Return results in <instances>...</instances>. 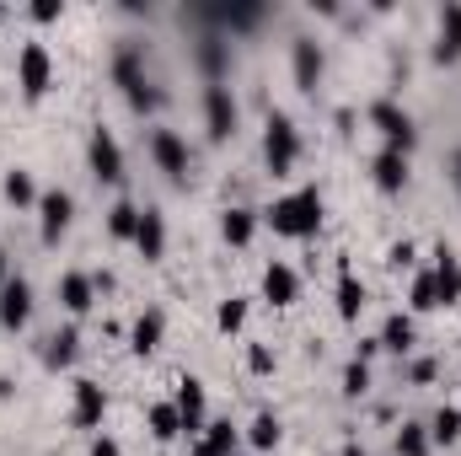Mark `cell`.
I'll use <instances>...</instances> for the list:
<instances>
[{
    "instance_id": "cell-1",
    "label": "cell",
    "mask_w": 461,
    "mask_h": 456,
    "mask_svg": "<svg viewBox=\"0 0 461 456\" xmlns=\"http://www.w3.org/2000/svg\"><path fill=\"white\" fill-rule=\"evenodd\" d=\"M263 221L279 236H317L322 231V188H295V194L274 199Z\"/></svg>"
},
{
    "instance_id": "cell-2",
    "label": "cell",
    "mask_w": 461,
    "mask_h": 456,
    "mask_svg": "<svg viewBox=\"0 0 461 456\" xmlns=\"http://www.w3.org/2000/svg\"><path fill=\"white\" fill-rule=\"evenodd\" d=\"M113 87H123V97H129L134 114H156V108H161V92H156L150 76H145V54H140V43H118Z\"/></svg>"
},
{
    "instance_id": "cell-3",
    "label": "cell",
    "mask_w": 461,
    "mask_h": 456,
    "mask_svg": "<svg viewBox=\"0 0 461 456\" xmlns=\"http://www.w3.org/2000/svg\"><path fill=\"white\" fill-rule=\"evenodd\" d=\"M263 156H268V172L285 178L295 161H301V129L290 114H268V129H263Z\"/></svg>"
},
{
    "instance_id": "cell-4",
    "label": "cell",
    "mask_w": 461,
    "mask_h": 456,
    "mask_svg": "<svg viewBox=\"0 0 461 456\" xmlns=\"http://www.w3.org/2000/svg\"><path fill=\"white\" fill-rule=\"evenodd\" d=\"M370 123L381 129V140H386V150H413L419 145V129H413V118H408V108H397L392 97H375L370 103Z\"/></svg>"
},
{
    "instance_id": "cell-5",
    "label": "cell",
    "mask_w": 461,
    "mask_h": 456,
    "mask_svg": "<svg viewBox=\"0 0 461 456\" xmlns=\"http://www.w3.org/2000/svg\"><path fill=\"white\" fill-rule=\"evenodd\" d=\"M16 87H22L27 103H38V97L54 87V59H49L43 43H27V49L16 54Z\"/></svg>"
},
{
    "instance_id": "cell-6",
    "label": "cell",
    "mask_w": 461,
    "mask_h": 456,
    "mask_svg": "<svg viewBox=\"0 0 461 456\" xmlns=\"http://www.w3.org/2000/svg\"><path fill=\"white\" fill-rule=\"evenodd\" d=\"M194 16L210 22L221 38H230V32H252V27L263 22V5H252V0H226V5H194Z\"/></svg>"
},
{
    "instance_id": "cell-7",
    "label": "cell",
    "mask_w": 461,
    "mask_h": 456,
    "mask_svg": "<svg viewBox=\"0 0 461 456\" xmlns=\"http://www.w3.org/2000/svg\"><path fill=\"white\" fill-rule=\"evenodd\" d=\"M70 221H76V199L65 188H43L38 194V236H43V247H54L70 231Z\"/></svg>"
},
{
    "instance_id": "cell-8",
    "label": "cell",
    "mask_w": 461,
    "mask_h": 456,
    "mask_svg": "<svg viewBox=\"0 0 461 456\" xmlns=\"http://www.w3.org/2000/svg\"><path fill=\"white\" fill-rule=\"evenodd\" d=\"M86 161H92V178L97 183H123V150H118V140H113V129H92V140H86Z\"/></svg>"
},
{
    "instance_id": "cell-9",
    "label": "cell",
    "mask_w": 461,
    "mask_h": 456,
    "mask_svg": "<svg viewBox=\"0 0 461 456\" xmlns=\"http://www.w3.org/2000/svg\"><path fill=\"white\" fill-rule=\"evenodd\" d=\"M150 161L172 178V183H188V140L177 129H150Z\"/></svg>"
},
{
    "instance_id": "cell-10",
    "label": "cell",
    "mask_w": 461,
    "mask_h": 456,
    "mask_svg": "<svg viewBox=\"0 0 461 456\" xmlns=\"http://www.w3.org/2000/svg\"><path fill=\"white\" fill-rule=\"evenodd\" d=\"M204 129H210V140H215V145L236 134V97H230L226 81L204 87Z\"/></svg>"
},
{
    "instance_id": "cell-11",
    "label": "cell",
    "mask_w": 461,
    "mask_h": 456,
    "mask_svg": "<svg viewBox=\"0 0 461 456\" xmlns=\"http://www.w3.org/2000/svg\"><path fill=\"white\" fill-rule=\"evenodd\" d=\"M290 65H295V87L301 92H317V81H322V70H328V54H322V43L317 38H295L290 43Z\"/></svg>"
},
{
    "instance_id": "cell-12",
    "label": "cell",
    "mask_w": 461,
    "mask_h": 456,
    "mask_svg": "<svg viewBox=\"0 0 461 456\" xmlns=\"http://www.w3.org/2000/svg\"><path fill=\"white\" fill-rule=\"evenodd\" d=\"M172 408H177V419H183V435H204V381H199V376H183V381H177Z\"/></svg>"
},
{
    "instance_id": "cell-13",
    "label": "cell",
    "mask_w": 461,
    "mask_h": 456,
    "mask_svg": "<svg viewBox=\"0 0 461 456\" xmlns=\"http://www.w3.org/2000/svg\"><path fill=\"white\" fill-rule=\"evenodd\" d=\"M27 317H32V285L22 279V274H11V285L0 290V328H27Z\"/></svg>"
},
{
    "instance_id": "cell-14",
    "label": "cell",
    "mask_w": 461,
    "mask_h": 456,
    "mask_svg": "<svg viewBox=\"0 0 461 456\" xmlns=\"http://www.w3.org/2000/svg\"><path fill=\"white\" fill-rule=\"evenodd\" d=\"M194 59H199V70H204V81H210V87H215V81H226V76H230V38L204 32V38L194 43Z\"/></svg>"
},
{
    "instance_id": "cell-15",
    "label": "cell",
    "mask_w": 461,
    "mask_h": 456,
    "mask_svg": "<svg viewBox=\"0 0 461 456\" xmlns=\"http://www.w3.org/2000/svg\"><path fill=\"white\" fill-rule=\"evenodd\" d=\"M263 301L268 306H295L301 301V274L290 263H268L263 269Z\"/></svg>"
},
{
    "instance_id": "cell-16",
    "label": "cell",
    "mask_w": 461,
    "mask_h": 456,
    "mask_svg": "<svg viewBox=\"0 0 461 456\" xmlns=\"http://www.w3.org/2000/svg\"><path fill=\"white\" fill-rule=\"evenodd\" d=\"M103 414H108V392H103L97 381H76V403H70L76 430H97V424H103Z\"/></svg>"
},
{
    "instance_id": "cell-17",
    "label": "cell",
    "mask_w": 461,
    "mask_h": 456,
    "mask_svg": "<svg viewBox=\"0 0 461 456\" xmlns=\"http://www.w3.org/2000/svg\"><path fill=\"white\" fill-rule=\"evenodd\" d=\"M134 247H140V258H145V263H161V258H167V221H161V210H140Z\"/></svg>"
},
{
    "instance_id": "cell-18",
    "label": "cell",
    "mask_w": 461,
    "mask_h": 456,
    "mask_svg": "<svg viewBox=\"0 0 461 456\" xmlns=\"http://www.w3.org/2000/svg\"><path fill=\"white\" fill-rule=\"evenodd\" d=\"M59 306H65L70 317H86V312L97 306V285H92V274H76V269H70V274L59 279Z\"/></svg>"
},
{
    "instance_id": "cell-19",
    "label": "cell",
    "mask_w": 461,
    "mask_h": 456,
    "mask_svg": "<svg viewBox=\"0 0 461 456\" xmlns=\"http://www.w3.org/2000/svg\"><path fill=\"white\" fill-rule=\"evenodd\" d=\"M435 290H440V306H456L461 301V258L446 242L435 247Z\"/></svg>"
},
{
    "instance_id": "cell-20",
    "label": "cell",
    "mask_w": 461,
    "mask_h": 456,
    "mask_svg": "<svg viewBox=\"0 0 461 456\" xmlns=\"http://www.w3.org/2000/svg\"><path fill=\"white\" fill-rule=\"evenodd\" d=\"M370 178H375L381 194H402V188H408V156H402V150H381V156L370 161Z\"/></svg>"
},
{
    "instance_id": "cell-21",
    "label": "cell",
    "mask_w": 461,
    "mask_h": 456,
    "mask_svg": "<svg viewBox=\"0 0 461 456\" xmlns=\"http://www.w3.org/2000/svg\"><path fill=\"white\" fill-rule=\"evenodd\" d=\"M161 333H167V317L150 306V312H140V317H134V328H129V349L145 360V354H156V349H161Z\"/></svg>"
},
{
    "instance_id": "cell-22",
    "label": "cell",
    "mask_w": 461,
    "mask_h": 456,
    "mask_svg": "<svg viewBox=\"0 0 461 456\" xmlns=\"http://www.w3.org/2000/svg\"><path fill=\"white\" fill-rule=\"evenodd\" d=\"M194 456H236V424H230V419L204 424V435H199Z\"/></svg>"
},
{
    "instance_id": "cell-23",
    "label": "cell",
    "mask_w": 461,
    "mask_h": 456,
    "mask_svg": "<svg viewBox=\"0 0 461 456\" xmlns=\"http://www.w3.org/2000/svg\"><path fill=\"white\" fill-rule=\"evenodd\" d=\"M359 312H365V285L354 279L348 263H339V317L344 323H359Z\"/></svg>"
},
{
    "instance_id": "cell-24",
    "label": "cell",
    "mask_w": 461,
    "mask_h": 456,
    "mask_svg": "<svg viewBox=\"0 0 461 456\" xmlns=\"http://www.w3.org/2000/svg\"><path fill=\"white\" fill-rule=\"evenodd\" d=\"M435 54L451 65V59H461V0H451L446 11H440V43H435Z\"/></svg>"
},
{
    "instance_id": "cell-25",
    "label": "cell",
    "mask_w": 461,
    "mask_h": 456,
    "mask_svg": "<svg viewBox=\"0 0 461 456\" xmlns=\"http://www.w3.org/2000/svg\"><path fill=\"white\" fill-rule=\"evenodd\" d=\"M413 312H392L386 323H381V349H392V354H408L413 349Z\"/></svg>"
},
{
    "instance_id": "cell-26",
    "label": "cell",
    "mask_w": 461,
    "mask_h": 456,
    "mask_svg": "<svg viewBox=\"0 0 461 456\" xmlns=\"http://www.w3.org/2000/svg\"><path fill=\"white\" fill-rule=\"evenodd\" d=\"M408 312H440V290H435V269H419L413 274V290H408Z\"/></svg>"
},
{
    "instance_id": "cell-27",
    "label": "cell",
    "mask_w": 461,
    "mask_h": 456,
    "mask_svg": "<svg viewBox=\"0 0 461 456\" xmlns=\"http://www.w3.org/2000/svg\"><path fill=\"white\" fill-rule=\"evenodd\" d=\"M76 349H81V333H76V328H59L54 339L43 343V365H49V370H65V365L76 360Z\"/></svg>"
},
{
    "instance_id": "cell-28",
    "label": "cell",
    "mask_w": 461,
    "mask_h": 456,
    "mask_svg": "<svg viewBox=\"0 0 461 456\" xmlns=\"http://www.w3.org/2000/svg\"><path fill=\"white\" fill-rule=\"evenodd\" d=\"M252 231H258V215H252V210H241V205L221 215V236H226L230 247H247V242H252Z\"/></svg>"
},
{
    "instance_id": "cell-29",
    "label": "cell",
    "mask_w": 461,
    "mask_h": 456,
    "mask_svg": "<svg viewBox=\"0 0 461 456\" xmlns=\"http://www.w3.org/2000/svg\"><path fill=\"white\" fill-rule=\"evenodd\" d=\"M145 424H150V435H156V441H177V435H183V419H177V408H172V403H150Z\"/></svg>"
},
{
    "instance_id": "cell-30",
    "label": "cell",
    "mask_w": 461,
    "mask_h": 456,
    "mask_svg": "<svg viewBox=\"0 0 461 456\" xmlns=\"http://www.w3.org/2000/svg\"><path fill=\"white\" fill-rule=\"evenodd\" d=\"M134 231H140V205L118 199L113 210H108V236H118V242H134Z\"/></svg>"
},
{
    "instance_id": "cell-31",
    "label": "cell",
    "mask_w": 461,
    "mask_h": 456,
    "mask_svg": "<svg viewBox=\"0 0 461 456\" xmlns=\"http://www.w3.org/2000/svg\"><path fill=\"white\" fill-rule=\"evenodd\" d=\"M5 199L16 205V210H27V205H38V183H32V172H5Z\"/></svg>"
},
{
    "instance_id": "cell-32",
    "label": "cell",
    "mask_w": 461,
    "mask_h": 456,
    "mask_svg": "<svg viewBox=\"0 0 461 456\" xmlns=\"http://www.w3.org/2000/svg\"><path fill=\"white\" fill-rule=\"evenodd\" d=\"M429 424H402L397 430V456H429Z\"/></svg>"
},
{
    "instance_id": "cell-33",
    "label": "cell",
    "mask_w": 461,
    "mask_h": 456,
    "mask_svg": "<svg viewBox=\"0 0 461 456\" xmlns=\"http://www.w3.org/2000/svg\"><path fill=\"white\" fill-rule=\"evenodd\" d=\"M429 441H435V446H451V441H461V408H440V414H435Z\"/></svg>"
},
{
    "instance_id": "cell-34",
    "label": "cell",
    "mask_w": 461,
    "mask_h": 456,
    "mask_svg": "<svg viewBox=\"0 0 461 456\" xmlns=\"http://www.w3.org/2000/svg\"><path fill=\"white\" fill-rule=\"evenodd\" d=\"M247 441H252L258 451H274V446H279V419H274V414H258L252 430H247Z\"/></svg>"
},
{
    "instance_id": "cell-35",
    "label": "cell",
    "mask_w": 461,
    "mask_h": 456,
    "mask_svg": "<svg viewBox=\"0 0 461 456\" xmlns=\"http://www.w3.org/2000/svg\"><path fill=\"white\" fill-rule=\"evenodd\" d=\"M241 323H247V301H241V296L221 301V312H215V328H221V333H241Z\"/></svg>"
},
{
    "instance_id": "cell-36",
    "label": "cell",
    "mask_w": 461,
    "mask_h": 456,
    "mask_svg": "<svg viewBox=\"0 0 461 456\" xmlns=\"http://www.w3.org/2000/svg\"><path fill=\"white\" fill-rule=\"evenodd\" d=\"M370 392V365L365 360H348L344 365V397H365Z\"/></svg>"
},
{
    "instance_id": "cell-37",
    "label": "cell",
    "mask_w": 461,
    "mask_h": 456,
    "mask_svg": "<svg viewBox=\"0 0 461 456\" xmlns=\"http://www.w3.org/2000/svg\"><path fill=\"white\" fill-rule=\"evenodd\" d=\"M413 258H419V247H413V242H392V252H386V263H392V269H413Z\"/></svg>"
},
{
    "instance_id": "cell-38",
    "label": "cell",
    "mask_w": 461,
    "mask_h": 456,
    "mask_svg": "<svg viewBox=\"0 0 461 456\" xmlns=\"http://www.w3.org/2000/svg\"><path fill=\"white\" fill-rule=\"evenodd\" d=\"M32 22H59V0H38L32 5Z\"/></svg>"
},
{
    "instance_id": "cell-39",
    "label": "cell",
    "mask_w": 461,
    "mask_h": 456,
    "mask_svg": "<svg viewBox=\"0 0 461 456\" xmlns=\"http://www.w3.org/2000/svg\"><path fill=\"white\" fill-rule=\"evenodd\" d=\"M247 365H252L258 376H268V370H274V354H268V349H252V354H247Z\"/></svg>"
},
{
    "instance_id": "cell-40",
    "label": "cell",
    "mask_w": 461,
    "mask_h": 456,
    "mask_svg": "<svg viewBox=\"0 0 461 456\" xmlns=\"http://www.w3.org/2000/svg\"><path fill=\"white\" fill-rule=\"evenodd\" d=\"M408 376H413V381H435V360H413Z\"/></svg>"
},
{
    "instance_id": "cell-41",
    "label": "cell",
    "mask_w": 461,
    "mask_h": 456,
    "mask_svg": "<svg viewBox=\"0 0 461 456\" xmlns=\"http://www.w3.org/2000/svg\"><path fill=\"white\" fill-rule=\"evenodd\" d=\"M92 456H123V451H118V441L103 435V441H92Z\"/></svg>"
},
{
    "instance_id": "cell-42",
    "label": "cell",
    "mask_w": 461,
    "mask_h": 456,
    "mask_svg": "<svg viewBox=\"0 0 461 456\" xmlns=\"http://www.w3.org/2000/svg\"><path fill=\"white\" fill-rule=\"evenodd\" d=\"M11 285V258H5V247H0V290Z\"/></svg>"
},
{
    "instance_id": "cell-43",
    "label": "cell",
    "mask_w": 461,
    "mask_h": 456,
    "mask_svg": "<svg viewBox=\"0 0 461 456\" xmlns=\"http://www.w3.org/2000/svg\"><path fill=\"white\" fill-rule=\"evenodd\" d=\"M451 178H456V188H461V150L451 156Z\"/></svg>"
},
{
    "instance_id": "cell-44",
    "label": "cell",
    "mask_w": 461,
    "mask_h": 456,
    "mask_svg": "<svg viewBox=\"0 0 461 456\" xmlns=\"http://www.w3.org/2000/svg\"><path fill=\"white\" fill-rule=\"evenodd\" d=\"M344 456H370V451H359V446H348V451Z\"/></svg>"
},
{
    "instance_id": "cell-45",
    "label": "cell",
    "mask_w": 461,
    "mask_h": 456,
    "mask_svg": "<svg viewBox=\"0 0 461 456\" xmlns=\"http://www.w3.org/2000/svg\"><path fill=\"white\" fill-rule=\"evenodd\" d=\"M0 22H5V5H0Z\"/></svg>"
}]
</instances>
